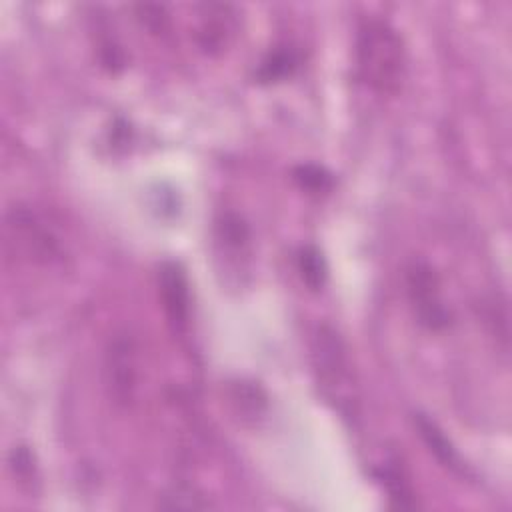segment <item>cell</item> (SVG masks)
Returning a JSON list of instances; mask_svg holds the SVG:
<instances>
[{"label":"cell","mask_w":512,"mask_h":512,"mask_svg":"<svg viewBox=\"0 0 512 512\" xmlns=\"http://www.w3.org/2000/svg\"><path fill=\"white\" fill-rule=\"evenodd\" d=\"M356 70L378 96H396L406 80L408 56L398 30L382 18H366L356 34Z\"/></svg>","instance_id":"6da1fadb"},{"label":"cell","mask_w":512,"mask_h":512,"mask_svg":"<svg viewBox=\"0 0 512 512\" xmlns=\"http://www.w3.org/2000/svg\"><path fill=\"white\" fill-rule=\"evenodd\" d=\"M312 366L322 394L350 416L356 402V380L348 348L330 326H318L312 338Z\"/></svg>","instance_id":"7a4b0ae2"},{"label":"cell","mask_w":512,"mask_h":512,"mask_svg":"<svg viewBox=\"0 0 512 512\" xmlns=\"http://www.w3.org/2000/svg\"><path fill=\"white\" fill-rule=\"evenodd\" d=\"M404 286L412 316L424 330L442 332L452 324V310L444 302L440 274L428 260L414 258L408 262Z\"/></svg>","instance_id":"3957f363"},{"label":"cell","mask_w":512,"mask_h":512,"mask_svg":"<svg viewBox=\"0 0 512 512\" xmlns=\"http://www.w3.org/2000/svg\"><path fill=\"white\" fill-rule=\"evenodd\" d=\"M6 248H14V254L28 262L52 264L62 258L60 240L50 232L46 222L30 208L14 206L6 212L4 222Z\"/></svg>","instance_id":"277c9868"},{"label":"cell","mask_w":512,"mask_h":512,"mask_svg":"<svg viewBox=\"0 0 512 512\" xmlns=\"http://www.w3.org/2000/svg\"><path fill=\"white\" fill-rule=\"evenodd\" d=\"M104 386L112 404L126 408L134 402L138 388V348L130 332H114L104 348Z\"/></svg>","instance_id":"5b68a950"},{"label":"cell","mask_w":512,"mask_h":512,"mask_svg":"<svg viewBox=\"0 0 512 512\" xmlns=\"http://www.w3.org/2000/svg\"><path fill=\"white\" fill-rule=\"evenodd\" d=\"M158 296L174 334H184L190 324V284L184 268L166 260L158 268Z\"/></svg>","instance_id":"8992f818"},{"label":"cell","mask_w":512,"mask_h":512,"mask_svg":"<svg viewBox=\"0 0 512 512\" xmlns=\"http://www.w3.org/2000/svg\"><path fill=\"white\" fill-rule=\"evenodd\" d=\"M196 40L206 54H220L230 46L238 30L236 10L230 4H200L198 6Z\"/></svg>","instance_id":"52a82bcc"},{"label":"cell","mask_w":512,"mask_h":512,"mask_svg":"<svg viewBox=\"0 0 512 512\" xmlns=\"http://www.w3.org/2000/svg\"><path fill=\"white\" fill-rule=\"evenodd\" d=\"M414 428L418 432V436L422 438L424 446L428 448V452L452 474L460 476V478H470L472 472L466 466V462L462 460L460 452L456 450V446L452 444V440L444 434V430L424 412H416L414 418Z\"/></svg>","instance_id":"ba28073f"},{"label":"cell","mask_w":512,"mask_h":512,"mask_svg":"<svg viewBox=\"0 0 512 512\" xmlns=\"http://www.w3.org/2000/svg\"><path fill=\"white\" fill-rule=\"evenodd\" d=\"M296 68H298L296 52L288 46H276L260 62V66L256 70V78L262 84H272V82H280V80L292 76Z\"/></svg>","instance_id":"9c48e42d"},{"label":"cell","mask_w":512,"mask_h":512,"mask_svg":"<svg viewBox=\"0 0 512 512\" xmlns=\"http://www.w3.org/2000/svg\"><path fill=\"white\" fill-rule=\"evenodd\" d=\"M378 480L382 482L384 490L388 492V498L398 506V508H416V496L410 486V480L402 472V468L396 466V462H386L378 470Z\"/></svg>","instance_id":"30bf717a"},{"label":"cell","mask_w":512,"mask_h":512,"mask_svg":"<svg viewBox=\"0 0 512 512\" xmlns=\"http://www.w3.org/2000/svg\"><path fill=\"white\" fill-rule=\"evenodd\" d=\"M250 228L248 222L238 214V212H224L216 220V240L232 250V252H242L250 244Z\"/></svg>","instance_id":"8fae6325"},{"label":"cell","mask_w":512,"mask_h":512,"mask_svg":"<svg viewBox=\"0 0 512 512\" xmlns=\"http://www.w3.org/2000/svg\"><path fill=\"white\" fill-rule=\"evenodd\" d=\"M296 268L302 282L310 290H322L328 276V266L322 252L316 246H302L296 254Z\"/></svg>","instance_id":"7c38bea8"},{"label":"cell","mask_w":512,"mask_h":512,"mask_svg":"<svg viewBox=\"0 0 512 512\" xmlns=\"http://www.w3.org/2000/svg\"><path fill=\"white\" fill-rule=\"evenodd\" d=\"M136 18L152 34H166L170 28V16L162 4H138Z\"/></svg>","instance_id":"4fadbf2b"},{"label":"cell","mask_w":512,"mask_h":512,"mask_svg":"<svg viewBox=\"0 0 512 512\" xmlns=\"http://www.w3.org/2000/svg\"><path fill=\"white\" fill-rule=\"evenodd\" d=\"M294 180L300 184V188L310 192H322L328 190L332 184V176L316 164H300L294 168Z\"/></svg>","instance_id":"5bb4252c"},{"label":"cell","mask_w":512,"mask_h":512,"mask_svg":"<svg viewBox=\"0 0 512 512\" xmlns=\"http://www.w3.org/2000/svg\"><path fill=\"white\" fill-rule=\"evenodd\" d=\"M158 506L160 508H170V510H174V508H178V510H202V508H208L210 504L202 496H196L194 490L174 488V490H170L162 496Z\"/></svg>","instance_id":"9a60e30c"},{"label":"cell","mask_w":512,"mask_h":512,"mask_svg":"<svg viewBox=\"0 0 512 512\" xmlns=\"http://www.w3.org/2000/svg\"><path fill=\"white\" fill-rule=\"evenodd\" d=\"M10 468L20 480H32L34 478V462L32 454L24 446H14L10 452Z\"/></svg>","instance_id":"2e32d148"}]
</instances>
